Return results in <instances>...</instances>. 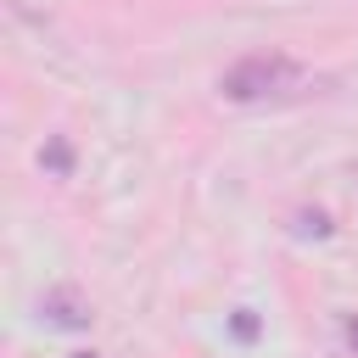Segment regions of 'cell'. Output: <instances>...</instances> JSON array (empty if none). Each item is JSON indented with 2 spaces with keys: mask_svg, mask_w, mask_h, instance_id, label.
Masks as SVG:
<instances>
[{
  "mask_svg": "<svg viewBox=\"0 0 358 358\" xmlns=\"http://www.w3.org/2000/svg\"><path fill=\"white\" fill-rule=\"evenodd\" d=\"M347 341H352V347H358V319H352V324H347Z\"/></svg>",
  "mask_w": 358,
  "mask_h": 358,
  "instance_id": "5b68a950",
  "label": "cell"
},
{
  "mask_svg": "<svg viewBox=\"0 0 358 358\" xmlns=\"http://www.w3.org/2000/svg\"><path fill=\"white\" fill-rule=\"evenodd\" d=\"M39 313H45V324H56V330H90V319H95L73 291H50V296L39 302Z\"/></svg>",
  "mask_w": 358,
  "mask_h": 358,
  "instance_id": "7a4b0ae2",
  "label": "cell"
},
{
  "mask_svg": "<svg viewBox=\"0 0 358 358\" xmlns=\"http://www.w3.org/2000/svg\"><path fill=\"white\" fill-rule=\"evenodd\" d=\"M291 84H296V62L291 56H246L218 78V90L229 101H268V95H280Z\"/></svg>",
  "mask_w": 358,
  "mask_h": 358,
  "instance_id": "6da1fadb",
  "label": "cell"
},
{
  "mask_svg": "<svg viewBox=\"0 0 358 358\" xmlns=\"http://www.w3.org/2000/svg\"><path fill=\"white\" fill-rule=\"evenodd\" d=\"M235 336H241V341H252V336H257V319H252V313H246V308H241V313H235Z\"/></svg>",
  "mask_w": 358,
  "mask_h": 358,
  "instance_id": "277c9868",
  "label": "cell"
},
{
  "mask_svg": "<svg viewBox=\"0 0 358 358\" xmlns=\"http://www.w3.org/2000/svg\"><path fill=\"white\" fill-rule=\"evenodd\" d=\"M39 162H45V168H50L56 179H67V173H73V145H67V140L56 134V140H50V145L39 151Z\"/></svg>",
  "mask_w": 358,
  "mask_h": 358,
  "instance_id": "3957f363",
  "label": "cell"
}]
</instances>
